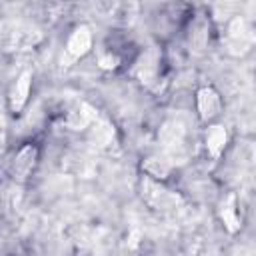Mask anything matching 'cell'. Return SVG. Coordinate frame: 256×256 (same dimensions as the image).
Wrapping results in <instances>:
<instances>
[{
	"mask_svg": "<svg viewBox=\"0 0 256 256\" xmlns=\"http://www.w3.org/2000/svg\"><path fill=\"white\" fill-rule=\"evenodd\" d=\"M34 156H36V150H34V148H30V146L24 148V150L20 152V156L16 158V162H14V172L24 178V176L30 172L32 164H34Z\"/></svg>",
	"mask_w": 256,
	"mask_h": 256,
	"instance_id": "6da1fadb",
	"label": "cell"
},
{
	"mask_svg": "<svg viewBox=\"0 0 256 256\" xmlns=\"http://www.w3.org/2000/svg\"><path fill=\"white\" fill-rule=\"evenodd\" d=\"M88 44H90V36H88V32H86V30H78V32L72 36L68 48H70L72 54H82V52L88 48Z\"/></svg>",
	"mask_w": 256,
	"mask_h": 256,
	"instance_id": "7a4b0ae2",
	"label": "cell"
},
{
	"mask_svg": "<svg viewBox=\"0 0 256 256\" xmlns=\"http://www.w3.org/2000/svg\"><path fill=\"white\" fill-rule=\"evenodd\" d=\"M26 94H28V74H24L20 78V82L16 84V90H14V106H22V102L26 100Z\"/></svg>",
	"mask_w": 256,
	"mask_h": 256,
	"instance_id": "3957f363",
	"label": "cell"
}]
</instances>
